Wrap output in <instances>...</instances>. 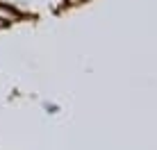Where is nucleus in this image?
Wrapping results in <instances>:
<instances>
[{
  "instance_id": "nucleus-1",
  "label": "nucleus",
  "mask_w": 157,
  "mask_h": 150,
  "mask_svg": "<svg viewBox=\"0 0 157 150\" xmlns=\"http://www.w3.org/2000/svg\"><path fill=\"white\" fill-rule=\"evenodd\" d=\"M0 18L2 21H16L18 18V12L12 7H5V5H0Z\"/></svg>"
}]
</instances>
